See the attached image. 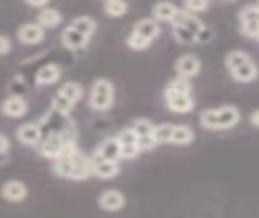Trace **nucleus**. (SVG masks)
<instances>
[{
	"label": "nucleus",
	"instance_id": "31",
	"mask_svg": "<svg viewBox=\"0 0 259 218\" xmlns=\"http://www.w3.org/2000/svg\"><path fill=\"white\" fill-rule=\"evenodd\" d=\"M209 7H210V0H183V10H186L192 15L209 10Z\"/></svg>",
	"mask_w": 259,
	"mask_h": 218
},
{
	"label": "nucleus",
	"instance_id": "36",
	"mask_svg": "<svg viewBox=\"0 0 259 218\" xmlns=\"http://www.w3.org/2000/svg\"><path fill=\"white\" fill-rule=\"evenodd\" d=\"M9 147H10V142H9V139H7L5 135L0 134V155L7 153V150H9Z\"/></svg>",
	"mask_w": 259,
	"mask_h": 218
},
{
	"label": "nucleus",
	"instance_id": "27",
	"mask_svg": "<svg viewBox=\"0 0 259 218\" xmlns=\"http://www.w3.org/2000/svg\"><path fill=\"white\" fill-rule=\"evenodd\" d=\"M129 10V5L125 0H105V7H103V12L105 15L111 18H119L124 17Z\"/></svg>",
	"mask_w": 259,
	"mask_h": 218
},
{
	"label": "nucleus",
	"instance_id": "18",
	"mask_svg": "<svg viewBox=\"0 0 259 218\" xmlns=\"http://www.w3.org/2000/svg\"><path fill=\"white\" fill-rule=\"evenodd\" d=\"M2 112L9 117H21L28 112V103L21 96H10L2 103Z\"/></svg>",
	"mask_w": 259,
	"mask_h": 218
},
{
	"label": "nucleus",
	"instance_id": "10",
	"mask_svg": "<svg viewBox=\"0 0 259 218\" xmlns=\"http://www.w3.org/2000/svg\"><path fill=\"white\" fill-rule=\"evenodd\" d=\"M175 69L178 72V77L189 80L192 77H196L199 70H201V61L194 54H184L176 61Z\"/></svg>",
	"mask_w": 259,
	"mask_h": 218
},
{
	"label": "nucleus",
	"instance_id": "2",
	"mask_svg": "<svg viewBox=\"0 0 259 218\" xmlns=\"http://www.w3.org/2000/svg\"><path fill=\"white\" fill-rule=\"evenodd\" d=\"M57 175L70 179H87L92 172V158H87L83 153L75 152L70 156H62L56 160Z\"/></svg>",
	"mask_w": 259,
	"mask_h": 218
},
{
	"label": "nucleus",
	"instance_id": "7",
	"mask_svg": "<svg viewBox=\"0 0 259 218\" xmlns=\"http://www.w3.org/2000/svg\"><path fill=\"white\" fill-rule=\"evenodd\" d=\"M116 139L119 142V147H121V158L129 160V158H136L140 152H142V150H140V145H139L137 134L134 132L132 127H127V129L121 130Z\"/></svg>",
	"mask_w": 259,
	"mask_h": 218
},
{
	"label": "nucleus",
	"instance_id": "24",
	"mask_svg": "<svg viewBox=\"0 0 259 218\" xmlns=\"http://www.w3.org/2000/svg\"><path fill=\"white\" fill-rule=\"evenodd\" d=\"M173 26V37L176 42L183 44V46H192V44H197V34L192 33L189 28L181 26V25H171Z\"/></svg>",
	"mask_w": 259,
	"mask_h": 218
},
{
	"label": "nucleus",
	"instance_id": "28",
	"mask_svg": "<svg viewBox=\"0 0 259 218\" xmlns=\"http://www.w3.org/2000/svg\"><path fill=\"white\" fill-rule=\"evenodd\" d=\"M59 95H62L64 98H67V100L73 104H77L80 101V98L83 95V88L80 86L77 81H67V83H64L61 88H59Z\"/></svg>",
	"mask_w": 259,
	"mask_h": 218
},
{
	"label": "nucleus",
	"instance_id": "16",
	"mask_svg": "<svg viewBox=\"0 0 259 218\" xmlns=\"http://www.w3.org/2000/svg\"><path fill=\"white\" fill-rule=\"evenodd\" d=\"M17 137L21 144H25L28 147H34L38 145L41 139H42V132H41V127L38 124H33V122H28L18 127L17 130Z\"/></svg>",
	"mask_w": 259,
	"mask_h": 218
},
{
	"label": "nucleus",
	"instance_id": "4",
	"mask_svg": "<svg viewBox=\"0 0 259 218\" xmlns=\"http://www.w3.org/2000/svg\"><path fill=\"white\" fill-rule=\"evenodd\" d=\"M114 101V86L106 78H98L90 92V106L95 111H108Z\"/></svg>",
	"mask_w": 259,
	"mask_h": 218
},
{
	"label": "nucleus",
	"instance_id": "40",
	"mask_svg": "<svg viewBox=\"0 0 259 218\" xmlns=\"http://www.w3.org/2000/svg\"><path fill=\"white\" fill-rule=\"evenodd\" d=\"M257 7H259V2H257Z\"/></svg>",
	"mask_w": 259,
	"mask_h": 218
},
{
	"label": "nucleus",
	"instance_id": "5",
	"mask_svg": "<svg viewBox=\"0 0 259 218\" xmlns=\"http://www.w3.org/2000/svg\"><path fill=\"white\" fill-rule=\"evenodd\" d=\"M238 20H240L241 33L248 37H254V39H257V34H259V7L257 5L245 7V9L238 13Z\"/></svg>",
	"mask_w": 259,
	"mask_h": 218
},
{
	"label": "nucleus",
	"instance_id": "17",
	"mask_svg": "<svg viewBox=\"0 0 259 218\" xmlns=\"http://www.w3.org/2000/svg\"><path fill=\"white\" fill-rule=\"evenodd\" d=\"M92 172L101 179H109V178H114L117 172H119V164L116 161L101 160V158L93 155L92 156Z\"/></svg>",
	"mask_w": 259,
	"mask_h": 218
},
{
	"label": "nucleus",
	"instance_id": "34",
	"mask_svg": "<svg viewBox=\"0 0 259 218\" xmlns=\"http://www.w3.org/2000/svg\"><path fill=\"white\" fill-rule=\"evenodd\" d=\"M12 51V41L5 34H0V56L9 54Z\"/></svg>",
	"mask_w": 259,
	"mask_h": 218
},
{
	"label": "nucleus",
	"instance_id": "20",
	"mask_svg": "<svg viewBox=\"0 0 259 218\" xmlns=\"http://www.w3.org/2000/svg\"><path fill=\"white\" fill-rule=\"evenodd\" d=\"M62 21V15L57 9H53V7H44V9L39 10L38 17H36V23L39 26H42L44 29H51L61 25Z\"/></svg>",
	"mask_w": 259,
	"mask_h": 218
},
{
	"label": "nucleus",
	"instance_id": "22",
	"mask_svg": "<svg viewBox=\"0 0 259 218\" xmlns=\"http://www.w3.org/2000/svg\"><path fill=\"white\" fill-rule=\"evenodd\" d=\"M26 186L20 181H9L5 183L4 187H2V195L10 202H20L26 197Z\"/></svg>",
	"mask_w": 259,
	"mask_h": 218
},
{
	"label": "nucleus",
	"instance_id": "14",
	"mask_svg": "<svg viewBox=\"0 0 259 218\" xmlns=\"http://www.w3.org/2000/svg\"><path fill=\"white\" fill-rule=\"evenodd\" d=\"M178 10L180 9H178L173 2H169V0H160V2L153 5L152 18L157 21V23H171Z\"/></svg>",
	"mask_w": 259,
	"mask_h": 218
},
{
	"label": "nucleus",
	"instance_id": "6",
	"mask_svg": "<svg viewBox=\"0 0 259 218\" xmlns=\"http://www.w3.org/2000/svg\"><path fill=\"white\" fill-rule=\"evenodd\" d=\"M165 101L168 109L171 112H176V114H188V112L194 109V100H192L191 93H178L166 88Z\"/></svg>",
	"mask_w": 259,
	"mask_h": 218
},
{
	"label": "nucleus",
	"instance_id": "30",
	"mask_svg": "<svg viewBox=\"0 0 259 218\" xmlns=\"http://www.w3.org/2000/svg\"><path fill=\"white\" fill-rule=\"evenodd\" d=\"M173 124L169 122H163L160 125H155V130H153V139H155V144L161 145V144H169L171 142V134H173Z\"/></svg>",
	"mask_w": 259,
	"mask_h": 218
},
{
	"label": "nucleus",
	"instance_id": "15",
	"mask_svg": "<svg viewBox=\"0 0 259 218\" xmlns=\"http://www.w3.org/2000/svg\"><path fill=\"white\" fill-rule=\"evenodd\" d=\"M95 156L101 158V160H106V161H119L121 160V147H119V142H117L116 137H111L103 140L98 150L95 152Z\"/></svg>",
	"mask_w": 259,
	"mask_h": 218
},
{
	"label": "nucleus",
	"instance_id": "19",
	"mask_svg": "<svg viewBox=\"0 0 259 218\" xmlns=\"http://www.w3.org/2000/svg\"><path fill=\"white\" fill-rule=\"evenodd\" d=\"M230 73H232V77L236 81H241V83H249V81H253V80L257 78L259 69H257V65H256V62L253 61V59H249L248 62L241 64L240 67H236V69L232 70Z\"/></svg>",
	"mask_w": 259,
	"mask_h": 218
},
{
	"label": "nucleus",
	"instance_id": "37",
	"mask_svg": "<svg viewBox=\"0 0 259 218\" xmlns=\"http://www.w3.org/2000/svg\"><path fill=\"white\" fill-rule=\"evenodd\" d=\"M251 124H253L254 127H259V109H256L253 114H251Z\"/></svg>",
	"mask_w": 259,
	"mask_h": 218
},
{
	"label": "nucleus",
	"instance_id": "38",
	"mask_svg": "<svg viewBox=\"0 0 259 218\" xmlns=\"http://www.w3.org/2000/svg\"><path fill=\"white\" fill-rule=\"evenodd\" d=\"M227 2H233V0H227Z\"/></svg>",
	"mask_w": 259,
	"mask_h": 218
},
{
	"label": "nucleus",
	"instance_id": "21",
	"mask_svg": "<svg viewBox=\"0 0 259 218\" xmlns=\"http://www.w3.org/2000/svg\"><path fill=\"white\" fill-rule=\"evenodd\" d=\"M59 78H61V67L56 64H46L36 73V85L39 86L53 85Z\"/></svg>",
	"mask_w": 259,
	"mask_h": 218
},
{
	"label": "nucleus",
	"instance_id": "13",
	"mask_svg": "<svg viewBox=\"0 0 259 218\" xmlns=\"http://www.w3.org/2000/svg\"><path fill=\"white\" fill-rule=\"evenodd\" d=\"M61 41L67 49L70 51H80L85 49L90 42V37H87L85 34H82L80 31H77L75 28H72L70 25L67 28H64V31L61 34Z\"/></svg>",
	"mask_w": 259,
	"mask_h": 218
},
{
	"label": "nucleus",
	"instance_id": "3",
	"mask_svg": "<svg viewBox=\"0 0 259 218\" xmlns=\"http://www.w3.org/2000/svg\"><path fill=\"white\" fill-rule=\"evenodd\" d=\"M160 34V23H157L152 17L142 18L132 28L127 37V46L134 51H144L150 48V44L157 39Z\"/></svg>",
	"mask_w": 259,
	"mask_h": 218
},
{
	"label": "nucleus",
	"instance_id": "33",
	"mask_svg": "<svg viewBox=\"0 0 259 218\" xmlns=\"http://www.w3.org/2000/svg\"><path fill=\"white\" fill-rule=\"evenodd\" d=\"M166 88L168 90H173V92H178V93H191V83H189V80L188 78H183V77H178V78L171 80Z\"/></svg>",
	"mask_w": 259,
	"mask_h": 218
},
{
	"label": "nucleus",
	"instance_id": "9",
	"mask_svg": "<svg viewBox=\"0 0 259 218\" xmlns=\"http://www.w3.org/2000/svg\"><path fill=\"white\" fill-rule=\"evenodd\" d=\"M44 36H46V29L42 26H39L38 23H25L18 28L17 31V37L21 44H39Z\"/></svg>",
	"mask_w": 259,
	"mask_h": 218
},
{
	"label": "nucleus",
	"instance_id": "32",
	"mask_svg": "<svg viewBox=\"0 0 259 218\" xmlns=\"http://www.w3.org/2000/svg\"><path fill=\"white\" fill-rule=\"evenodd\" d=\"M73 106H75V104L70 103L67 98H64L62 95H59V93L54 96V100H53V108H54V111L61 112V114H64V116H67L69 112L73 109Z\"/></svg>",
	"mask_w": 259,
	"mask_h": 218
},
{
	"label": "nucleus",
	"instance_id": "39",
	"mask_svg": "<svg viewBox=\"0 0 259 218\" xmlns=\"http://www.w3.org/2000/svg\"><path fill=\"white\" fill-rule=\"evenodd\" d=\"M257 41H259V34H257Z\"/></svg>",
	"mask_w": 259,
	"mask_h": 218
},
{
	"label": "nucleus",
	"instance_id": "29",
	"mask_svg": "<svg viewBox=\"0 0 259 218\" xmlns=\"http://www.w3.org/2000/svg\"><path fill=\"white\" fill-rule=\"evenodd\" d=\"M249 59H251V56L248 54V52L240 51V49H235V51H230L227 54V57H225V65H227V69L232 72V70L236 69V67H240L241 64L248 62Z\"/></svg>",
	"mask_w": 259,
	"mask_h": 218
},
{
	"label": "nucleus",
	"instance_id": "26",
	"mask_svg": "<svg viewBox=\"0 0 259 218\" xmlns=\"http://www.w3.org/2000/svg\"><path fill=\"white\" fill-rule=\"evenodd\" d=\"M70 26L75 28L77 31H80L82 34H85L87 37H90V39H92V36L96 31V21L93 18H90V17H87V15H82V17L73 18Z\"/></svg>",
	"mask_w": 259,
	"mask_h": 218
},
{
	"label": "nucleus",
	"instance_id": "23",
	"mask_svg": "<svg viewBox=\"0 0 259 218\" xmlns=\"http://www.w3.org/2000/svg\"><path fill=\"white\" fill-rule=\"evenodd\" d=\"M124 195L117 191H106L101 194L100 197V205L101 208L109 210V212H114V210H119L124 207Z\"/></svg>",
	"mask_w": 259,
	"mask_h": 218
},
{
	"label": "nucleus",
	"instance_id": "11",
	"mask_svg": "<svg viewBox=\"0 0 259 218\" xmlns=\"http://www.w3.org/2000/svg\"><path fill=\"white\" fill-rule=\"evenodd\" d=\"M69 137H65V134H51L48 135V139L42 142L41 145V153L51 158V160H57L59 156L62 155V150L65 142H67Z\"/></svg>",
	"mask_w": 259,
	"mask_h": 218
},
{
	"label": "nucleus",
	"instance_id": "8",
	"mask_svg": "<svg viewBox=\"0 0 259 218\" xmlns=\"http://www.w3.org/2000/svg\"><path fill=\"white\" fill-rule=\"evenodd\" d=\"M132 129L137 134V139H139V145L140 150H152L155 145V139H153V130H155V125L147 121V119H137L132 125Z\"/></svg>",
	"mask_w": 259,
	"mask_h": 218
},
{
	"label": "nucleus",
	"instance_id": "1",
	"mask_svg": "<svg viewBox=\"0 0 259 218\" xmlns=\"http://www.w3.org/2000/svg\"><path fill=\"white\" fill-rule=\"evenodd\" d=\"M240 111L235 106H222L217 109H205L199 116V121L204 129L209 130H225L232 129L240 122Z\"/></svg>",
	"mask_w": 259,
	"mask_h": 218
},
{
	"label": "nucleus",
	"instance_id": "25",
	"mask_svg": "<svg viewBox=\"0 0 259 218\" xmlns=\"http://www.w3.org/2000/svg\"><path fill=\"white\" fill-rule=\"evenodd\" d=\"M194 140V132L189 125H175L171 134V142L175 145H188Z\"/></svg>",
	"mask_w": 259,
	"mask_h": 218
},
{
	"label": "nucleus",
	"instance_id": "12",
	"mask_svg": "<svg viewBox=\"0 0 259 218\" xmlns=\"http://www.w3.org/2000/svg\"><path fill=\"white\" fill-rule=\"evenodd\" d=\"M171 25H181V26L189 28L192 33L197 34V41H199V34H201L207 28L204 25V21L201 18H197V15H192V13L183 10V9L178 10V13L175 15V18L171 21Z\"/></svg>",
	"mask_w": 259,
	"mask_h": 218
},
{
	"label": "nucleus",
	"instance_id": "35",
	"mask_svg": "<svg viewBox=\"0 0 259 218\" xmlns=\"http://www.w3.org/2000/svg\"><path fill=\"white\" fill-rule=\"evenodd\" d=\"M25 2L29 7H34V9H44L49 4V0H25Z\"/></svg>",
	"mask_w": 259,
	"mask_h": 218
}]
</instances>
